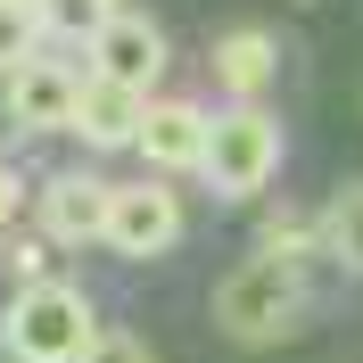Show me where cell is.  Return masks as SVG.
<instances>
[{"label":"cell","instance_id":"cell-16","mask_svg":"<svg viewBox=\"0 0 363 363\" xmlns=\"http://www.w3.org/2000/svg\"><path fill=\"white\" fill-rule=\"evenodd\" d=\"M9 281H17V289L50 281V240H42V231H33V240H9Z\"/></svg>","mask_w":363,"mask_h":363},{"label":"cell","instance_id":"cell-1","mask_svg":"<svg viewBox=\"0 0 363 363\" xmlns=\"http://www.w3.org/2000/svg\"><path fill=\"white\" fill-rule=\"evenodd\" d=\"M91 339H99V314L74 281H33V289H9V306H0L9 363H83Z\"/></svg>","mask_w":363,"mask_h":363},{"label":"cell","instance_id":"cell-7","mask_svg":"<svg viewBox=\"0 0 363 363\" xmlns=\"http://www.w3.org/2000/svg\"><path fill=\"white\" fill-rule=\"evenodd\" d=\"M206 140H215V108L165 91V99H149L133 149L149 157V174H206Z\"/></svg>","mask_w":363,"mask_h":363},{"label":"cell","instance_id":"cell-17","mask_svg":"<svg viewBox=\"0 0 363 363\" xmlns=\"http://www.w3.org/2000/svg\"><path fill=\"white\" fill-rule=\"evenodd\" d=\"M17 215H25V182H17V165L0 157V231L17 223Z\"/></svg>","mask_w":363,"mask_h":363},{"label":"cell","instance_id":"cell-18","mask_svg":"<svg viewBox=\"0 0 363 363\" xmlns=\"http://www.w3.org/2000/svg\"><path fill=\"white\" fill-rule=\"evenodd\" d=\"M289 9H314V0H289Z\"/></svg>","mask_w":363,"mask_h":363},{"label":"cell","instance_id":"cell-5","mask_svg":"<svg viewBox=\"0 0 363 363\" xmlns=\"http://www.w3.org/2000/svg\"><path fill=\"white\" fill-rule=\"evenodd\" d=\"M108 190L91 165H67V174H50L33 190V231H42L50 248H91V240H108Z\"/></svg>","mask_w":363,"mask_h":363},{"label":"cell","instance_id":"cell-3","mask_svg":"<svg viewBox=\"0 0 363 363\" xmlns=\"http://www.w3.org/2000/svg\"><path fill=\"white\" fill-rule=\"evenodd\" d=\"M289 157V133H281V116L264 99H231L215 116V140H206V190L215 199H264L272 174Z\"/></svg>","mask_w":363,"mask_h":363},{"label":"cell","instance_id":"cell-11","mask_svg":"<svg viewBox=\"0 0 363 363\" xmlns=\"http://www.w3.org/2000/svg\"><path fill=\"white\" fill-rule=\"evenodd\" d=\"M322 256L363 281V182H347L339 199L322 206Z\"/></svg>","mask_w":363,"mask_h":363},{"label":"cell","instance_id":"cell-14","mask_svg":"<svg viewBox=\"0 0 363 363\" xmlns=\"http://www.w3.org/2000/svg\"><path fill=\"white\" fill-rule=\"evenodd\" d=\"M108 17H116L108 0H42V25L58 33V42H83V50H91V33H99Z\"/></svg>","mask_w":363,"mask_h":363},{"label":"cell","instance_id":"cell-12","mask_svg":"<svg viewBox=\"0 0 363 363\" xmlns=\"http://www.w3.org/2000/svg\"><path fill=\"white\" fill-rule=\"evenodd\" d=\"M314 248H322V215H297V206H272L256 231V256H272V264H306Z\"/></svg>","mask_w":363,"mask_h":363},{"label":"cell","instance_id":"cell-4","mask_svg":"<svg viewBox=\"0 0 363 363\" xmlns=\"http://www.w3.org/2000/svg\"><path fill=\"white\" fill-rule=\"evenodd\" d=\"M83 83L91 67H74V58H58V50H42V58H25L17 74H9V124L17 133H74V108H83Z\"/></svg>","mask_w":363,"mask_h":363},{"label":"cell","instance_id":"cell-8","mask_svg":"<svg viewBox=\"0 0 363 363\" xmlns=\"http://www.w3.org/2000/svg\"><path fill=\"white\" fill-rule=\"evenodd\" d=\"M165 33L149 17H133V9H116L99 33H91V50H83V67L91 74H108V83H133V91H157V74H165Z\"/></svg>","mask_w":363,"mask_h":363},{"label":"cell","instance_id":"cell-13","mask_svg":"<svg viewBox=\"0 0 363 363\" xmlns=\"http://www.w3.org/2000/svg\"><path fill=\"white\" fill-rule=\"evenodd\" d=\"M42 50H50L42 9H25V0H0V74H17L25 58H42Z\"/></svg>","mask_w":363,"mask_h":363},{"label":"cell","instance_id":"cell-19","mask_svg":"<svg viewBox=\"0 0 363 363\" xmlns=\"http://www.w3.org/2000/svg\"><path fill=\"white\" fill-rule=\"evenodd\" d=\"M25 9H42V0H25Z\"/></svg>","mask_w":363,"mask_h":363},{"label":"cell","instance_id":"cell-15","mask_svg":"<svg viewBox=\"0 0 363 363\" xmlns=\"http://www.w3.org/2000/svg\"><path fill=\"white\" fill-rule=\"evenodd\" d=\"M83 363H157V355H149V339H140V330H108V322H99V339H91Z\"/></svg>","mask_w":363,"mask_h":363},{"label":"cell","instance_id":"cell-20","mask_svg":"<svg viewBox=\"0 0 363 363\" xmlns=\"http://www.w3.org/2000/svg\"><path fill=\"white\" fill-rule=\"evenodd\" d=\"M108 9H124V0H108Z\"/></svg>","mask_w":363,"mask_h":363},{"label":"cell","instance_id":"cell-10","mask_svg":"<svg viewBox=\"0 0 363 363\" xmlns=\"http://www.w3.org/2000/svg\"><path fill=\"white\" fill-rule=\"evenodd\" d=\"M206 67H215V83H223L231 99H264L272 74H281V33H272V25H231V33H215Z\"/></svg>","mask_w":363,"mask_h":363},{"label":"cell","instance_id":"cell-9","mask_svg":"<svg viewBox=\"0 0 363 363\" xmlns=\"http://www.w3.org/2000/svg\"><path fill=\"white\" fill-rule=\"evenodd\" d=\"M149 99H157V91H133V83L91 74V83H83V108H74V140H83L91 157L133 149V140H140V116H149Z\"/></svg>","mask_w":363,"mask_h":363},{"label":"cell","instance_id":"cell-2","mask_svg":"<svg viewBox=\"0 0 363 363\" xmlns=\"http://www.w3.org/2000/svg\"><path fill=\"white\" fill-rule=\"evenodd\" d=\"M297 322H306V264L248 256L240 272L215 281V330L231 347H281Z\"/></svg>","mask_w":363,"mask_h":363},{"label":"cell","instance_id":"cell-6","mask_svg":"<svg viewBox=\"0 0 363 363\" xmlns=\"http://www.w3.org/2000/svg\"><path fill=\"white\" fill-rule=\"evenodd\" d=\"M174 240H182V199H174L165 174L108 190V248L116 256H165Z\"/></svg>","mask_w":363,"mask_h":363}]
</instances>
